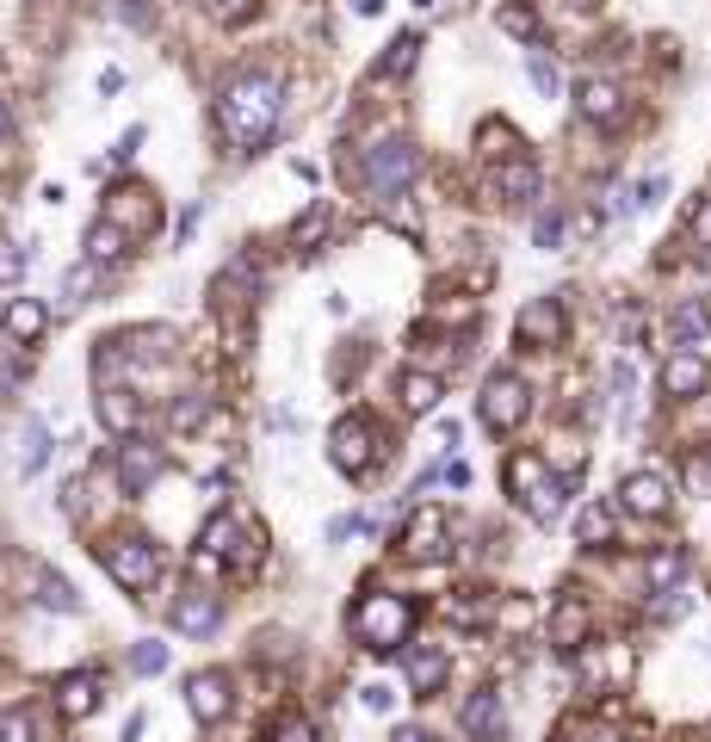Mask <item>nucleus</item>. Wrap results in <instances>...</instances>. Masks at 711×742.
Masks as SVG:
<instances>
[{"label": "nucleus", "mask_w": 711, "mask_h": 742, "mask_svg": "<svg viewBox=\"0 0 711 742\" xmlns=\"http://www.w3.org/2000/svg\"><path fill=\"white\" fill-rule=\"evenodd\" d=\"M130 254V229H118L111 217H99L94 229H87V260L94 267H106V260H125Z\"/></svg>", "instance_id": "nucleus-24"}, {"label": "nucleus", "mask_w": 711, "mask_h": 742, "mask_svg": "<svg viewBox=\"0 0 711 742\" xmlns=\"http://www.w3.org/2000/svg\"><path fill=\"white\" fill-rule=\"evenodd\" d=\"M186 706L198 711L205 724H217L223 711H229V675H217V668H211V675H192L186 680Z\"/></svg>", "instance_id": "nucleus-21"}, {"label": "nucleus", "mask_w": 711, "mask_h": 742, "mask_svg": "<svg viewBox=\"0 0 711 742\" xmlns=\"http://www.w3.org/2000/svg\"><path fill=\"white\" fill-rule=\"evenodd\" d=\"M662 192H668V180H662V174H656V180H644V186H637V198H632V211H649L656 198H662Z\"/></svg>", "instance_id": "nucleus-42"}, {"label": "nucleus", "mask_w": 711, "mask_h": 742, "mask_svg": "<svg viewBox=\"0 0 711 742\" xmlns=\"http://www.w3.org/2000/svg\"><path fill=\"white\" fill-rule=\"evenodd\" d=\"M538 186H545V180H538V161H526V155H514V161L495 168V192H502L507 205H532Z\"/></svg>", "instance_id": "nucleus-20"}, {"label": "nucleus", "mask_w": 711, "mask_h": 742, "mask_svg": "<svg viewBox=\"0 0 711 742\" xmlns=\"http://www.w3.org/2000/svg\"><path fill=\"white\" fill-rule=\"evenodd\" d=\"M502 32L520 37V44H538V13L532 7H502Z\"/></svg>", "instance_id": "nucleus-37"}, {"label": "nucleus", "mask_w": 711, "mask_h": 742, "mask_svg": "<svg viewBox=\"0 0 711 742\" xmlns=\"http://www.w3.org/2000/svg\"><path fill=\"white\" fill-rule=\"evenodd\" d=\"M575 538H582V545H594V551H601V545H613V507L588 502L582 514H575Z\"/></svg>", "instance_id": "nucleus-28"}, {"label": "nucleus", "mask_w": 711, "mask_h": 742, "mask_svg": "<svg viewBox=\"0 0 711 742\" xmlns=\"http://www.w3.org/2000/svg\"><path fill=\"white\" fill-rule=\"evenodd\" d=\"M130 668H137V675H161V668H168V644H155V637L137 644L130 649Z\"/></svg>", "instance_id": "nucleus-39"}, {"label": "nucleus", "mask_w": 711, "mask_h": 742, "mask_svg": "<svg viewBox=\"0 0 711 742\" xmlns=\"http://www.w3.org/2000/svg\"><path fill=\"white\" fill-rule=\"evenodd\" d=\"M25 267H32V248H19V241H0V284H13Z\"/></svg>", "instance_id": "nucleus-40"}, {"label": "nucleus", "mask_w": 711, "mask_h": 742, "mask_svg": "<svg viewBox=\"0 0 711 742\" xmlns=\"http://www.w3.org/2000/svg\"><path fill=\"white\" fill-rule=\"evenodd\" d=\"M0 742H37V718L25 706L0 711Z\"/></svg>", "instance_id": "nucleus-36"}, {"label": "nucleus", "mask_w": 711, "mask_h": 742, "mask_svg": "<svg viewBox=\"0 0 711 742\" xmlns=\"http://www.w3.org/2000/svg\"><path fill=\"white\" fill-rule=\"evenodd\" d=\"M44 459H50V427L32 415V421H25V445H19V476H37Z\"/></svg>", "instance_id": "nucleus-29"}, {"label": "nucleus", "mask_w": 711, "mask_h": 742, "mask_svg": "<svg viewBox=\"0 0 711 742\" xmlns=\"http://www.w3.org/2000/svg\"><path fill=\"white\" fill-rule=\"evenodd\" d=\"M514 334H520V347H557V341H563V303L532 298L520 310V322H514Z\"/></svg>", "instance_id": "nucleus-11"}, {"label": "nucleus", "mask_w": 711, "mask_h": 742, "mask_svg": "<svg viewBox=\"0 0 711 742\" xmlns=\"http://www.w3.org/2000/svg\"><path fill=\"white\" fill-rule=\"evenodd\" d=\"M526 75H532V87H538V94H545V99H557V87H563V80H557V63H551V56H545V50H526Z\"/></svg>", "instance_id": "nucleus-35"}, {"label": "nucleus", "mask_w": 711, "mask_h": 742, "mask_svg": "<svg viewBox=\"0 0 711 742\" xmlns=\"http://www.w3.org/2000/svg\"><path fill=\"white\" fill-rule=\"evenodd\" d=\"M582 742H625V736H613V730H594V736H582Z\"/></svg>", "instance_id": "nucleus-51"}, {"label": "nucleus", "mask_w": 711, "mask_h": 742, "mask_svg": "<svg viewBox=\"0 0 711 742\" xmlns=\"http://www.w3.org/2000/svg\"><path fill=\"white\" fill-rule=\"evenodd\" d=\"M241 545V520L236 514H217V520L205 526V538H198V551H192V563L198 569H211V563H223V557Z\"/></svg>", "instance_id": "nucleus-22"}, {"label": "nucleus", "mask_w": 711, "mask_h": 742, "mask_svg": "<svg viewBox=\"0 0 711 742\" xmlns=\"http://www.w3.org/2000/svg\"><path fill=\"white\" fill-rule=\"evenodd\" d=\"M575 111H582L588 125H618V118H625V94H618L613 80H582V87H575Z\"/></svg>", "instance_id": "nucleus-15"}, {"label": "nucleus", "mask_w": 711, "mask_h": 742, "mask_svg": "<svg viewBox=\"0 0 711 742\" xmlns=\"http://www.w3.org/2000/svg\"><path fill=\"white\" fill-rule=\"evenodd\" d=\"M459 724L471 730L476 742H502V730H507L502 693H471V699H464V711H459Z\"/></svg>", "instance_id": "nucleus-18"}, {"label": "nucleus", "mask_w": 711, "mask_h": 742, "mask_svg": "<svg viewBox=\"0 0 711 742\" xmlns=\"http://www.w3.org/2000/svg\"><path fill=\"white\" fill-rule=\"evenodd\" d=\"M693 241L711 248V198H699V211H693Z\"/></svg>", "instance_id": "nucleus-43"}, {"label": "nucleus", "mask_w": 711, "mask_h": 742, "mask_svg": "<svg viewBox=\"0 0 711 742\" xmlns=\"http://www.w3.org/2000/svg\"><path fill=\"white\" fill-rule=\"evenodd\" d=\"M618 502H625V514H637V520H662L675 490H668V476H656V471H632L618 483Z\"/></svg>", "instance_id": "nucleus-9"}, {"label": "nucleus", "mask_w": 711, "mask_h": 742, "mask_svg": "<svg viewBox=\"0 0 711 742\" xmlns=\"http://www.w3.org/2000/svg\"><path fill=\"white\" fill-rule=\"evenodd\" d=\"M13 137V106H7V99H0V142Z\"/></svg>", "instance_id": "nucleus-48"}, {"label": "nucleus", "mask_w": 711, "mask_h": 742, "mask_svg": "<svg viewBox=\"0 0 711 742\" xmlns=\"http://www.w3.org/2000/svg\"><path fill=\"white\" fill-rule=\"evenodd\" d=\"M205 415H211L205 390H186L174 409H168V427H174V433H198V427H205Z\"/></svg>", "instance_id": "nucleus-32"}, {"label": "nucleus", "mask_w": 711, "mask_h": 742, "mask_svg": "<svg viewBox=\"0 0 711 742\" xmlns=\"http://www.w3.org/2000/svg\"><path fill=\"white\" fill-rule=\"evenodd\" d=\"M217 619H223L217 594H211V588H186L180 606H174V632L180 637H211V632H217Z\"/></svg>", "instance_id": "nucleus-13"}, {"label": "nucleus", "mask_w": 711, "mask_h": 742, "mask_svg": "<svg viewBox=\"0 0 711 742\" xmlns=\"http://www.w3.org/2000/svg\"><path fill=\"white\" fill-rule=\"evenodd\" d=\"M476 415H483L489 433H514V427L532 415V390H526L514 372H495V378L483 384V396H476Z\"/></svg>", "instance_id": "nucleus-6"}, {"label": "nucleus", "mask_w": 711, "mask_h": 742, "mask_svg": "<svg viewBox=\"0 0 711 742\" xmlns=\"http://www.w3.org/2000/svg\"><path fill=\"white\" fill-rule=\"evenodd\" d=\"M390 742H433V736H427V730H396Z\"/></svg>", "instance_id": "nucleus-50"}, {"label": "nucleus", "mask_w": 711, "mask_h": 742, "mask_svg": "<svg viewBox=\"0 0 711 742\" xmlns=\"http://www.w3.org/2000/svg\"><path fill=\"white\" fill-rule=\"evenodd\" d=\"M279 742H316V736H310V724H284Z\"/></svg>", "instance_id": "nucleus-47"}, {"label": "nucleus", "mask_w": 711, "mask_h": 742, "mask_svg": "<svg viewBox=\"0 0 711 742\" xmlns=\"http://www.w3.org/2000/svg\"><path fill=\"white\" fill-rule=\"evenodd\" d=\"M44 606H56V613H80V594L63 582V576H44V594H37Z\"/></svg>", "instance_id": "nucleus-38"}, {"label": "nucleus", "mask_w": 711, "mask_h": 742, "mask_svg": "<svg viewBox=\"0 0 711 742\" xmlns=\"http://www.w3.org/2000/svg\"><path fill=\"white\" fill-rule=\"evenodd\" d=\"M137 142H142V130H125V137H118V149H111V155H118V161H130V155H137Z\"/></svg>", "instance_id": "nucleus-46"}, {"label": "nucleus", "mask_w": 711, "mask_h": 742, "mask_svg": "<svg viewBox=\"0 0 711 742\" xmlns=\"http://www.w3.org/2000/svg\"><path fill=\"white\" fill-rule=\"evenodd\" d=\"M99 427H106V433H118V440H130V433H142V402L130 390H106V384H99Z\"/></svg>", "instance_id": "nucleus-16"}, {"label": "nucleus", "mask_w": 711, "mask_h": 742, "mask_svg": "<svg viewBox=\"0 0 711 742\" xmlns=\"http://www.w3.org/2000/svg\"><path fill=\"white\" fill-rule=\"evenodd\" d=\"M680 576H687V551H680V545H668V551L649 557V588H656V594H668Z\"/></svg>", "instance_id": "nucleus-31"}, {"label": "nucleus", "mask_w": 711, "mask_h": 742, "mask_svg": "<svg viewBox=\"0 0 711 742\" xmlns=\"http://www.w3.org/2000/svg\"><path fill=\"white\" fill-rule=\"evenodd\" d=\"M353 7H359V19H378L384 13V0H353Z\"/></svg>", "instance_id": "nucleus-49"}, {"label": "nucleus", "mask_w": 711, "mask_h": 742, "mask_svg": "<svg viewBox=\"0 0 711 742\" xmlns=\"http://www.w3.org/2000/svg\"><path fill=\"white\" fill-rule=\"evenodd\" d=\"M328 229H334V205L328 198H316V205L298 217V229H291V241H298V254H316L322 241H328Z\"/></svg>", "instance_id": "nucleus-25"}, {"label": "nucleus", "mask_w": 711, "mask_h": 742, "mask_svg": "<svg viewBox=\"0 0 711 742\" xmlns=\"http://www.w3.org/2000/svg\"><path fill=\"white\" fill-rule=\"evenodd\" d=\"M414 56H421V37H414V32H402V37H396V44L378 56V68H371V75H384V80L409 75V68H414Z\"/></svg>", "instance_id": "nucleus-30"}, {"label": "nucleus", "mask_w": 711, "mask_h": 742, "mask_svg": "<svg viewBox=\"0 0 711 742\" xmlns=\"http://www.w3.org/2000/svg\"><path fill=\"white\" fill-rule=\"evenodd\" d=\"M680 483H687V495L711 502V452H687L680 459Z\"/></svg>", "instance_id": "nucleus-33"}, {"label": "nucleus", "mask_w": 711, "mask_h": 742, "mask_svg": "<svg viewBox=\"0 0 711 742\" xmlns=\"http://www.w3.org/2000/svg\"><path fill=\"white\" fill-rule=\"evenodd\" d=\"M328 459H334V471L365 476V471H371V459H378V421H371V415H347V421H334Z\"/></svg>", "instance_id": "nucleus-7"}, {"label": "nucleus", "mask_w": 711, "mask_h": 742, "mask_svg": "<svg viewBox=\"0 0 711 742\" xmlns=\"http://www.w3.org/2000/svg\"><path fill=\"white\" fill-rule=\"evenodd\" d=\"M94 284H99V267H94V260H80V267L68 272V279H63V310H80Z\"/></svg>", "instance_id": "nucleus-34"}, {"label": "nucleus", "mask_w": 711, "mask_h": 742, "mask_svg": "<svg viewBox=\"0 0 711 742\" xmlns=\"http://www.w3.org/2000/svg\"><path fill=\"white\" fill-rule=\"evenodd\" d=\"M582 637H588V606L582 601H563L551 613V644L557 649H582Z\"/></svg>", "instance_id": "nucleus-26"}, {"label": "nucleus", "mask_w": 711, "mask_h": 742, "mask_svg": "<svg viewBox=\"0 0 711 742\" xmlns=\"http://www.w3.org/2000/svg\"><path fill=\"white\" fill-rule=\"evenodd\" d=\"M705 384H711V365L699 359V353H687V347H680L675 359L662 365V390L675 396V402H693V396L705 390Z\"/></svg>", "instance_id": "nucleus-14"}, {"label": "nucleus", "mask_w": 711, "mask_h": 742, "mask_svg": "<svg viewBox=\"0 0 711 742\" xmlns=\"http://www.w3.org/2000/svg\"><path fill=\"white\" fill-rule=\"evenodd\" d=\"M99 563H106V576L125 588V594H142V588H155V576H161L155 538H111V545H99Z\"/></svg>", "instance_id": "nucleus-4"}, {"label": "nucleus", "mask_w": 711, "mask_h": 742, "mask_svg": "<svg viewBox=\"0 0 711 742\" xmlns=\"http://www.w3.org/2000/svg\"><path fill=\"white\" fill-rule=\"evenodd\" d=\"M359 699H365V711H390V706H396V693H390V687H365Z\"/></svg>", "instance_id": "nucleus-44"}, {"label": "nucleus", "mask_w": 711, "mask_h": 742, "mask_svg": "<svg viewBox=\"0 0 711 742\" xmlns=\"http://www.w3.org/2000/svg\"><path fill=\"white\" fill-rule=\"evenodd\" d=\"M705 329H711V303H705V298L680 303V310H675V322H668V334H675V347H693V341H699Z\"/></svg>", "instance_id": "nucleus-27"}, {"label": "nucleus", "mask_w": 711, "mask_h": 742, "mask_svg": "<svg viewBox=\"0 0 711 742\" xmlns=\"http://www.w3.org/2000/svg\"><path fill=\"white\" fill-rule=\"evenodd\" d=\"M0 329H7V341H13V347H37V341L50 334V303L44 298H7Z\"/></svg>", "instance_id": "nucleus-10"}, {"label": "nucleus", "mask_w": 711, "mask_h": 742, "mask_svg": "<svg viewBox=\"0 0 711 742\" xmlns=\"http://www.w3.org/2000/svg\"><path fill=\"white\" fill-rule=\"evenodd\" d=\"M507 490L520 495V507L532 514L538 526H557L569 483H563V476L545 471V459H538V452H514V459H507Z\"/></svg>", "instance_id": "nucleus-2"}, {"label": "nucleus", "mask_w": 711, "mask_h": 742, "mask_svg": "<svg viewBox=\"0 0 711 742\" xmlns=\"http://www.w3.org/2000/svg\"><path fill=\"white\" fill-rule=\"evenodd\" d=\"M402 557H414V563H440L445 557V514L440 507H421L409 520V533H402Z\"/></svg>", "instance_id": "nucleus-12"}, {"label": "nucleus", "mask_w": 711, "mask_h": 742, "mask_svg": "<svg viewBox=\"0 0 711 742\" xmlns=\"http://www.w3.org/2000/svg\"><path fill=\"white\" fill-rule=\"evenodd\" d=\"M161 445H149L142 433H130V440H118V490L137 502V495H149L155 490V476H161Z\"/></svg>", "instance_id": "nucleus-8"}, {"label": "nucleus", "mask_w": 711, "mask_h": 742, "mask_svg": "<svg viewBox=\"0 0 711 742\" xmlns=\"http://www.w3.org/2000/svg\"><path fill=\"white\" fill-rule=\"evenodd\" d=\"M94 706H99V675L94 668H75V675H63L56 680V711H63V718H94Z\"/></svg>", "instance_id": "nucleus-17"}, {"label": "nucleus", "mask_w": 711, "mask_h": 742, "mask_svg": "<svg viewBox=\"0 0 711 742\" xmlns=\"http://www.w3.org/2000/svg\"><path fill=\"white\" fill-rule=\"evenodd\" d=\"M409 601L402 594H365L359 606H353V637H359L371 656H390V649H402V637H409Z\"/></svg>", "instance_id": "nucleus-3"}, {"label": "nucleus", "mask_w": 711, "mask_h": 742, "mask_svg": "<svg viewBox=\"0 0 711 742\" xmlns=\"http://www.w3.org/2000/svg\"><path fill=\"white\" fill-rule=\"evenodd\" d=\"M396 390H402V409H409V415H433V409H440V396H445V384L433 378V372H402Z\"/></svg>", "instance_id": "nucleus-23"}, {"label": "nucleus", "mask_w": 711, "mask_h": 742, "mask_svg": "<svg viewBox=\"0 0 711 742\" xmlns=\"http://www.w3.org/2000/svg\"><path fill=\"white\" fill-rule=\"evenodd\" d=\"M402 675H409V687H414V693H440V687H445V675H452V656H445V649H433V644H427V649H409V656H402Z\"/></svg>", "instance_id": "nucleus-19"}, {"label": "nucleus", "mask_w": 711, "mask_h": 742, "mask_svg": "<svg viewBox=\"0 0 711 742\" xmlns=\"http://www.w3.org/2000/svg\"><path fill=\"white\" fill-rule=\"evenodd\" d=\"M532 241H538V248H557V241H563V217H557V211H538Z\"/></svg>", "instance_id": "nucleus-41"}, {"label": "nucleus", "mask_w": 711, "mask_h": 742, "mask_svg": "<svg viewBox=\"0 0 711 742\" xmlns=\"http://www.w3.org/2000/svg\"><path fill=\"white\" fill-rule=\"evenodd\" d=\"M445 483H452V490H464V483H471V464H459V459H452V464H445Z\"/></svg>", "instance_id": "nucleus-45"}, {"label": "nucleus", "mask_w": 711, "mask_h": 742, "mask_svg": "<svg viewBox=\"0 0 711 742\" xmlns=\"http://www.w3.org/2000/svg\"><path fill=\"white\" fill-rule=\"evenodd\" d=\"M217 125L229 130L236 149H254V142H267L272 125H279V80L272 75H241L223 87L217 99Z\"/></svg>", "instance_id": "nucleus-1"}, {"label": "nucleus", "mask_w": 711, "mask_h": 742, "mask_svg": "<svg viewBox=\"0 0 711 742\" xmlns=\"http://www.w3.org/2000/svg\"><path fill=\"white\" fill-rule=\"evenodd\" d=\"M421 174V155H414L409 137H384L365 149V180H371V192L378 198H402V186Z\"/></svg>", "instance_id": "nucleus-5"}]
</instances>
